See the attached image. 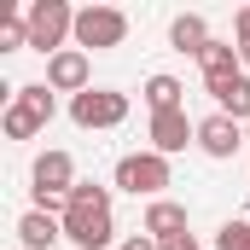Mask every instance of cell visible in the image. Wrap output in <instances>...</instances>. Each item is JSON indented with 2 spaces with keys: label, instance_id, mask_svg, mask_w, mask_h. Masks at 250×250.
<instances>
[{
  "label": "cell",
  "instance_id": "1",
  "mask_svg": "<svg viewBox=\"0 0 250 250\" xmlns=\"http://www.w3.org/2000/svg\"><path fill=\"white\" fill-rule=\"evenodd\" d=\"M111 233H117V221H111V187L76 181L70 209H64V239H70L76 250H105Z\"/></svg>",
  "mask_w": 250,
  "mask_h": 250
},
{
  "label": "cell",
  "instance_id": "2",
  "mask_svg": "<svg viewBox=\"0 0 250 250\" xmlns=\"http://www.w3.org/2000/svg\"><path fill=\"white\" fill-rule=\"evenodd\" d=\"M53 111H59V99H53V87L47 82H23V87H12V105H6V140H35L41 128L53 123Z\"/></svg>",
  "mask_w": 250,
  "mask_h": 250
},
{
  "label": "cell",
  "instance_id": "3",
  "mask_svg": "<svg viewBox=\"0 0 250 250\" xmlns=\"http://www.w3.org/2000/svg\"><path fill=\"white\" fill-rule=\"evenodd\" d=\"M29 47L35 53H64V41H76V6L70 0H29Z\"/></svg>",
  "mask_w": 250,
  "mask_h": 250
},
{
  "label": "cell",
  "instance_id": "4",
  "mask_svg": "<svg viewBox=\"0 0 250 250\" xmlns=\"http://www.w3.org/2000/svg\"><path fill=\"white\" fill-rule=\"evenodd\" d=\"M117 187L134 192V198H163V187H175V175H169V157H157L151 146L146 151H128L123 163H117Z\"/></svg>",
  "mask_w": 250,
  "mask_h": 250
},
{
  "label": "cell",
  "instance_id": "5",
  "mask_svg": "<svg viewBox=\"0 0 250 250\" xmlns=\"http://www.w3.org/2000/svg\"><path fill=\"white\" fill-rule=\"evenodd\" d=\"M128 41V12L117 6H82L76 12V47L82 53H111Z\"/></svg>",
  "mask_w": 250,
  "mask_h": 250
},
{
  "label": "cell",
  "instance_id": "6",
  "mask_svg": "<svg viewBox=\"0 0 250 250\" xmlns=\"http://www.w3.org/2000/svg\"><path fill=\"white\" fill-rule=\"evenodd\" d=\"M70 123L76 128H123L128 123V93L117 87H87L70 99Z\"/></svg>",
  "mask_w": 250,
  "mask_h": 250
},
{
  "label": "cell",
  "instance_id": "7",
  "mask_svg": "<svg viewBox=\"0 0 250 250\" xmlns=\"http://www.w3.org/2000/svg\"><path fill=\"white\" fill-rule=\"evenodd\" d=\"M47 87H53V93H70V99L87 93V87H93V64H87V53H82V47L53 53V59H47Z\"/></svg>",
  "mask_w": 250,
  "mask_h": 250
},
{
  "label": "cell",
  "instance_id": "8",
  "mask_svg": "<svg viewBox=\"0 0 250 250\" xmlns=\"http://www.w3.org/2000/svg\"><path fill=\"white\" fill-rule=\"evenodd\" d=\"M146 140H151V151H157V157H175V151L198 146V123H192L187 111H163V117H151Z\"/></svg>",
  "mask_w": 250,
  "mask_h": 250
},
{
  "label": "cell",
  "instance_id": "9",
  "mask_svg": "<svg viewBox=\"0 0 250 250\" xmlns=\"http://www.w3.org/2000/svg\"><path fill=\"white\" fill-rule=\"evenodd\" d=\"M239 146H250V140H245V123H233V117H221V111L198 123V151H204V157L227 163V157H233Z\"/></svg>",
  "mask_w": 250,
  "mask_h": 250
},
{
  "label": "cell",
  "instance_id": "10",
  "mask_svg": "<svg viewBox=\"0 0 250 250\" xmlns=\"http://www.w3.org/2000/svg\"><path fill=\"white\" fill-rule=\"evenodd\" d=\"M59 239H64L59 215H47V209H23V215H18V245L23 250H53Z\"/></svg>",
  "mask_w": 250,
  "mask_h": 250
},
{
  "label": "cell",
  "instance_id": "11",
  "mask_svg": "<svg viewBox=\"0 0 250 250\" xmlns=\"http://www.w3.org/2000/svg\"><path fill=\"white\" fill-rule=\"evenodd\" d=\"M209 99H215V111L221 117H233V123L250 128V76H227V82H209Z\"/></svg>",
  "mask_w": 250,
  "mask_h": 250
},
{
  "label": "cell",
  "instance_id": "12",
  "mask_svg": "<svg viewBox=\"0 0 250 250\" xmlns=\"http://www.w3.org/2000/svg\"><path fill=\"white\" fill-rule=\"evenodd\" d=\"M140 233H151L157 245L181 239V233H187V204H175V198H157V204L146 209V227H140Z\"/></svg>",
  "mask_w": 250,
  "mask_h": 250
},
{
  "label": "cell",
  "instance_id": "13",
  "mask_svg": "<svg viewBox=\"0 0 250 250\" xmlns=\"http://www.w3.org/2000/svg\"><path fill=\"white\" fill-rule=\"evenodd\" d=\"M209 41H215V35H209V23H204L198 12H181V18L169 23V47H175V53H192V59H198Z\"/></svg>",
  "mask_w": 250,
  "mask_h": 250
},
{
  "label": "cell",
  "instance_id": "14",
  "mask_svg": "<svg viewBox=\"0 0 250 250\" xmlns=\"http://www.w3.org/2000/svg\"><path fill=\"white\" fill-rule=\"evenodd\" d=\"M198 70H204V87L239 76V47H233V41H209V47L198 53Z\"/></svg>",
  "mask_w": 250,
  "mask_h": 250
},
{
  "label": "cell",
  "instance_id": "15",
  "mask_svg": "<svg viewBox=\"0 0 250 250\" xmlns=\"http://www.w3.org/2000/svg\"><path fill=\"white\" fill-rule=\"evenodd\" d=\"M181 93H187V87H181V76L157 70V76L146 82V111H151V117H163V111H187V105H181Z\"/></svg>",
  "mask_w": 250,
  "mask_h": 250
},
{
  "label": "cell",
  "instance_id": "16",
  "mask_svg": "<svg viewBox=\"0 0 250 250\" xmlns=\"http://www.w3.org/2000/svg\"><path fill=\"white\" fill-rule=\"evenodd\" d=\"M18 47H29V18L6 12L0 18V53H18Z\"/></svg>",
  "mask_w": 250,
  "mask_h": 250
},
{
  "label": "cell",
  "instance_id": "17",
  "mask_svg": "<svg viewBox=\"0 0 250 250\" xmlns=\"http://www.w3.org/2000/svg\"><path fill=\"white\" fill-rule=\"evenodd\" d=\"M215 250H250V221H245V215L221 221V233H215Z\"/></svg>",
  "mask_w": 250,
  "mask_h": 250
},
{
  "label": "cell",
  "instance_id": "18",
  "mask_svg": "<svg viewBox=\"0 0 250 250\" xmlns=\"http://www.w3.org/2000/svg\"><path fill=\"white\" fill-rule=\"evenodd\" d=\"M233 47H250V6L233 18Z\"/></svg>",
  "mask_w": 250,
  "mask_h": 250
},
{
  "label": "cell",
  "instance_id": "19",
  "mask_svg": "<svg viewBox=\"0 0 250 250\" xmlns=\"http://www.w3.org/2000/svg\"><path fill=\"white\" fill-rule=\"evenodd\" d=\"M123 250H163V245H157L151 233H134V239H123Z\"/></svg>",
  "mask_w": 250,
  "mask_h": 250
},
{
  "label": "cell",
  "instance_id": "20",
  "mask_svg": "<svg viewBox=\"0 0 250 250\" xmlns=\"http://www.w3.org/2000/svg\"><path fill=\"white\" fill-rule=\"evenodd\" d=\"M163 250H204V245H198L192 233H181V239H169V245H163Z\"/></svg>",
  "mask_w": 250,
  "mask_h": 250
},
{
  "label": "cell",
  "instance_id": "21",
  "mask_svg": "<svg viewBox=\"0 0 250 250\" xmlns=\"http://www.w3.org/2000/svg\"><path fill=\"white\" fill-rule=\"evenodd\" d=\"M239 64H245V70H250V47H239Z\"/></svg>",
  "mask_w": 250,
  "mask_h": 250
}]
</instances>
